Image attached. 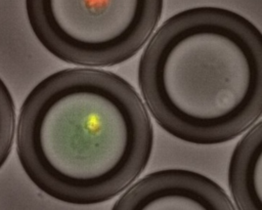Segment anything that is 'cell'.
I'll list each match as a JSON object with an SVG mask.
<instances>
[{
  "label": "cell",
  "instance_id": "4",
  "mask_svg": "<svg viewBox=\"0 0 262 210\" xmlns=\"http://www.w3.org/2000/svg\"><path fill=\"white\" fill-rule=\"evenodd\" d=\"M112 210H235L213 179L185 169L151 172L130 186Z\"/></svg>",
  "mask_w": 262,
  "mask_h": 210
},
{
  "label": "cell",
  "instance_id": "5",
  "mask_svg": "<svg viewBox=\"0 0 262 210\" xmlns=\"http://www.w3.org/2000/svg\"><path fill=\"white\" fill-rule=\"evenodd\" d=\"M228 185L237 210H262V120L235 145L228 167Z\"/></svg>",
  "mask_w": 262,
  "mask_h": 210
},
{
  "label": "cell",
  "instance_id": "1",
  "mask_svg": "<svg viewBox=\"0 0 262 210\" xmlns=\"http://www.w3.org/2000/svg\"><path fill=\"white\" fill-rule=\"evenodd\" d=\"M154 132L134 87L112 72L66 69L26 97L16 151L31 181L47 196L95 205L126 190L150 158Z\"/></svg>",
  "mask_w": 262,
  "mask_h": 210
},
{
  "label": "cell",
  "instance_id": "2",
  "mask_svg": "<svg viewBox=\"0 0 262 210\" xmlns=\"http://www.w3.org/2000/svg\"><path fill=\"white\" fill-rule=\"evenodd\" d=\"M138 84L169 134L195 144L229 141L262 117V33L227 8L182 10L144 48Z\"/></svg>",
  "mask_w": 262,
  "mask_h": 210
},
{
  "label": "cell",
  "instance_id": "6",
  "mask_svg": "<svg viewBox=\"0 0 262 210\" xmlns=\"http://www.w3.org/2000/svg\"><path fill=\"white\" fill-rule=\"evenodd\" d=\"M15 112L9 90L0 78V168L11 151L14 135Z\"/></svg>",
  "mask_w": 262,
  "mask_h": 210
},
{
  "label": "cell",
  "instance_id": "3",
  "mask_svg": "<svg viewBox=\"0 0 262 210\" xmlns=\"http://www.w3.org/2000/svg\"><path fill=\"white\" fill-rule=\"evenodd\" d=\"M164 0H25L31 29L57 58L110 67L134 56L161 18Z\"/></svg>",
  "mask_w": 262,
  "mask_h": 210
}]
</instances>
